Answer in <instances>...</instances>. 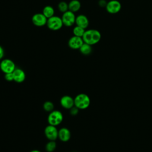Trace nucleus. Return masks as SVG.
Returning <instances> with one entry per match:
<instances>
[{
	"mask_svg": "<svg viewBox=\"0 0 152 152\" xmlns=\"http://www.w3.org/2000/svg\"><path fill=\"white\" fill-rule=\"evenodd\" d=\"M79 110L77 107H75V106H74L72 108L70 109V114L72 116H75L77 115L79 112Z\"/></svg>",
	"mask_w": 152,
	"mask_h": 152,
	"instance_id": "4be33fe9",
	"label": "nucleus"
},
{
	"mask_svg": "<svg viewBox=\"0 0 152 152\" xmlns=\"http://www.w3.org/2000/svg\"><path fill=\"white\" fill-rule=\"evenodd\" d=\"M81 3L78 0H71L68 4V10L75 12L80 10Z\"/></svg>",
	"mask_w": 152,
	"mask_h": 152,
	"instance_id": "2eb2a0df",
	"label": "nucleus"
},
{
	"mask_svg": "<svg viewBox=\"0 0 152 152\" xmlns=\"http://www.w3.org/2000/svg\"><path fill=\"white\" fill-rule=\"evenodd\" d=\"M4 56V50L1 46H0V60L3 58Z\"/></svg>",
	"mask_w": 152,
	"mask_h": 152,
	"instance_id": "b1692460",
	"label": "nucleus"
},
{
	"mask_svg": "<svg viewBox=\"0 0 152 152\" xmlns=\"http://www.w3.org/2000/svg\"><path fill=\"white\" fill-rule=\"evenodd\" d=\"M14 81L18 83H23L26 79V74L24 71L20 68H15L12 72Z\"/></svg>",
	"mask_w": 152,
	"mask_h": 152,
	"instance_id": "f8f14e48",
	"label": "nucleus"
},
{
	"mask_svg": "<svg viewBox=\"0 0 152 152\" xmlns=\"http://www.w3.org/2000/svg\"><path fill=\"white\" fill-rule=\"evenodd\" d=\"M60 103L64 109H70L74 106V99L70 96L65 95L61 98Z\"/></svg>",
	"mask_w": 152,
	"mask_h": 152,
	"instance_id": "9b49d317",
	"label": "nucleus"
},
{
	"mask_svg": "<svg viewBox=\"0 0 152 152\" xmlns=\"http://www.w3.org/2000/svg\"><path fill=\"white\" fill-rule=\"evenodd\" d=\"M44 132L49 141H55L58 138V130L55 126L49 124L46 126Z\"/></svg>",
	"mask_w": 152,
	"mask_h": 152,
	"instance_id": "0eeeda50",
	"label": "nucleus"
},
{
	"mask_svg": "<svg viewBox=\"0 0 152 152\" xmlns=\"http://www.w3.org/2000/svg\"><path fill=\"white\" fill-rule=\"evenodd\" d=\"M62 21L63 24L66 27H71L75 23L76 16L74 14V12L68 10L63 13L62 17Z\"/></svg>",
	"mask_w": 152,
	"mask_h": 152,
	"instance_id": "423d86ee",
	"label": "nucleus"
},
{
	"mask_svg": "<svg viewBox=\"0 0 152 152\" xmlns=\"http://www.w3.org/2000/svg\"><path fill=\"white\" fill-rule=\"evenodd\" d=\"M48 18L43 13H36L31 17L32 23L37 27H42L46 25Z\"/></svg>",
	"mask_w": 152,
	"mask_h": 152,
	"instance_id": "1a4fd4ad",
	"label": "nucleus"
},
{
	"mask_svg": "<svg viewBox=\"0 0 152 152\" xmlns=\"http://www.w3.org/2000/svg\"><path fill=\"white\" fill-rule=\"evenodd\" d=\"M14 62L10 59H4L0 63V69L4 73H12L15 69Z\"/></svg>",
	"mask_w": 152,
	"mask_h": 152,
	"instance_id": "39448f33",
	"label": "nucleus"
},
{
	"mask_svg": "<svg viewBox=\"0 0 152 152\" xmlns=\"http://www.w3.org/2000/svg\"><path fill=\"white\" fill-rule=\"evenodd\" d=\"M56 144L55 141H49L45 146V149L48 152H53L55 150Z\"/></svg>",
	"mask_w": 152,
	"mask_h": 152,
	"instance_id": "6ab92c4d",
	"label": "nucleus"
},
{
	"mask_svg": "<svg viewBox=\"0 0 152 152\" xmlns=\"http://www.w3.org/2000/svg\"><path fill=\"white\" fill-rule=\"evenodd\" d=\"M58 10L62 13L68 11V4L65 1L60 2L58 5Z\"/></svg>",
	"mask_w": 152,
	"mask_h": 152,
	"instance_id": "412c9836",
	"label": "nucleus"
},
{
	"mask_svg": "<svg viewBox=\"0 0 152 152\" xmlns=\"http://www.w3.org/2000/svg\"><path fill=\"white\" fill-rule=\"evenodd\" d=\"M63 118L64 116L61 112L58 110H53L49 112L48 116V122L49 125L56 126L62 122Z\"/></svg>",
	"mask_w": 152,
	"mask_h": 152,
	"instance_id": "7ed1b4c3",
	"label": "nucleus"
},
{
	"mask_svg": "<svg viewBox=\"0 0 152 152\" xmlns=\"http://www.w3.org/2000/svg\"><path fill=\"white\" fill-rule=\"evenodd\" d=\"M76 26H80L84 29L87 28L89 25V21L88 18L83 14L78 15L75 18Z\"/></svg>",
	"mask_w": 152,
	"mask_h": 152,
	"instance_id": "ddd939ff",
	"label": "nucleus"
},
{
	"mask_svg": "<svg viewBox=\"0 0 152 152\" xmlns=\"http://www.w3.org/2000/svg\"><path fill=\"white\" fill-rule=\"evenodd\" d=\"M101 33L96 29H89L86 30L82 37L84 43L93 45L97 43L101 39Z\"/></svg>",
	"mask_w": 152,
	"mask_h": 152,
	"instance_id": "f257e3e1",
	"label": "nucleus"
},
{
	"mask_svg": "<svg viewBox=\"0 0 152 152\" xmlns=\"http://www.w3.org/2000/svg\"><path fill=\"white\" fill-rule=\"evenodd\" d=\"M85 31H86V30L84 28H83L80 26H75L72 30V33H73L74 36L82 37L84 34Z\"/></svg>",
	"mask_w": 152,
	"mask_h": 152,
	"instance_id": "a211bd4d",
	"label": "nucleus"
},
{
	"mask_svg": "<svg viewBox=\"0 0 152 152\" xmlns=\"http://www.w3.org/2000/svg\"><path fill=\"white\" fill-rule=\"evenodd\" d=\"M42 13L47 18H49L54 15L55 10L52 6L46 5L43 8Z\"/></svg>",
	"mask_w": 152,
	"mask_h": 152,
	"instance_id": "dca6fc26",
	"label": "nucleus"
},
{
	"mask_svg": "<svg viewBox=\"0 0 152 152\" xmlns=\"http://www.w3.org/2000/svg\"><path fill=\"white\" fill-rule=\"evenodd\" d=\"M84 41L82 37L73 36L69 38L68 42V46L72 49H79L83 44Z\"/></svg>",
	"mask_w": 152,
	"mask_h": 152,
	"instance_id": "9d476101",
	"label": "nucleus"
},
{
	"mask_svg": "<svg viewBox=\"0 0 152 152\" xmlns=\"http://www.w3.org/2000/svg\"><path fill=\"white\" fill-rule=\"evenodd\" d=\"M43 109L48 112H50L52 110H53L54 109V104L53 103L50 101H46L43 103Z\"/></svg>",
	"mask_w": 152,
	"mask_h": 152,
	"instance_id": "aec40b11",
	"label": "nucleus"
},
{
	"mask_svg": "<svg viewBox=\"0 0 152 152\" xmlns=\"http://www.w3.org/2000/svg\"><path fill=\"white\" fill-rule=\"evenodd\" d=\"M80 52L84 55H90L92 52V47L91 45L87 44L86 43H83L80 48L79 49Z\"/></svg>",
	"mask_w": 152,
	"mask_h": 152,
	"instance_id": "f3484780",
	"label": "nucleus"
},
{
	"mask_svg": "<svg viewBox=\"0 0 152 152\" xmlns=\"http://www.w3.org/2000/svg\"><path fill=\"white\" fill-rule=\"evenodd\" d=\"M71 138V132L67 128H61L58 130V138L62 142H67Z\"/></svg>",
	"mask_w": 152,
	"mask_h": 152,
	"instance_id": "4468645a",
	"label": "nucleus"
},
{
	"mask_svg": "<svg viewBox=\"0 0 152 152\" xmlns=\"http://www.w3.org/2000/svg\"><path fill=\"white\" fill-rule=\"evenodd\" d=\"M46 26L49 29L53 31L60 30L64 26L61 17L53 15L52 17L48 18Z\"/></svg>",
	"mask_w": 152,
	"mask_h": 152,
	"instance_id": "20e7f679",
	"label": "nucleus"
},
{
	"mask_svg": "<svg viewBox=\"0 0 152 152\" xmlns=\"http://www.w3.org/2000/svg\"><path fill=\"white\" fill-rule=\"evenodd\" d=\"M121 4L117 0H111L106 5V11L110 14H116L121 10Z\"/></svg>",
	"mask_w": 152,
	"mask_h": 152,
	"instance_id": "6e6552de",
	"label": "nucleus"
},
{
	"mask_svg": "<svg viewBox=\"0 0 152 152\" xmlns=\"http://www.w3.org/2000/svg\"><path fill=\"white\" fill-rule=\"evenodd\" d=\"M30 152H41V151H39V150H31V151H30Z\"/></svg>",
	"mask_w": 152,
	"mask_h": 152,
	"instance_id": "393cba45",
	"label": "nucleus"
},
{
	"mask_svg": "<svg viewBox=\"0 0 152 152\" xmlns=\"http://www.w3.org/2000/svg\"><path fill=\"white\" fill-rule=\"evenodd\" d=\"M5 79L8 81H14L13 78V75L12 73H7L5 74Z\"/></svg>",
	"mask_w": 152,
	"mask_h": 152,
	"instance_id": "5701e85b",
	"label": "nucleus"
},
{
	"mask_svg": "<svg viewBox=\"0 0 152 152\" xmlns=\"http://www.w3.org/2000/svg\"><path fill=\"white\" fill-rule=\"evenodd\" d=\"M74 99V106L78 109H86L88 108L90 104V99L89 96L84 93L77 94Z\"/></svg>",
	"mask_w": 152,
	"mask_h": 152,
	"instance_id": "f03ea898",
	"label": "nucleus"
}]
</instances>
